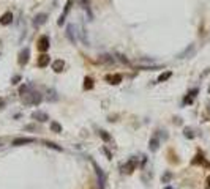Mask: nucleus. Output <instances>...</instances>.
Masks as SVG:
<instances>
[{"mask_svg": "<svg viewBox=\"0 0 210 189\" xmlns=\"http://www.w3.org/2000/svg\"><path fill=\"white\" fill-rule=\"evenodd\" d=\"M171 76H172V73H171V71H166V73H163L160 77H158V82H164V80H168Z\"/></svg>", "mask_w": 210, "mask_h": 189, "instance_id": "obj_20", "label": "nucleus"}, {"mask_svg": "<svg viewBox=\"0 0 210 189\" xmlns=\"http://www.w3.org/2000/svg\"><path fill=\"white\" fill-rule=\"evenodd\" d=\"M84 82H86V84H84V88H93V80L92 79H90V77H86V80H84Z\"/></svg>", "mask_w": 210, "mask_h": 189, "instance_id": "obj_22", "label": "nucleus"}, {"mask_svg": "<svg viewBox=\"0 0 210 189\" xmlns=\"http://www.w3.org/2000/svg\"><path fill=\"white\" fill-rule=\"evenodd\" d=\"M136 167H137V159H130V161H127L123 165H122V172L123 173H131L133 170H136Z\"/></svg>", "mask_w": 210, "mask_h": 189, "instance_id": "obj_4", "label": "nucleus"}, {"mask_svg": "<svg viewBox=\"0 0 210 189\" xmlns=\"http://www.w3.org/2000/svg\"><path fill=\"white\" fill-rule=\"evenodd\" d=\"M158 147H160V140H158L157 136H153L150 139V142H148V148H150V151H157Z\"/></svg>", "mask_w": 210, "mask_h": 189, "instance_id": "obj_14", "label": "nucleus"}, {"mask_svg": "<svg viewBox=\"0 0 210 189\" xmlns=\"http://www.w3.org/2000/svg\"><path fill=\"white\" fill-rule=\"evenodd\" d=\"M46 19H47V14H44V13H40V14H36L35 18H33V25H35V27L43 25V24L46 22Z\"/></svg>", "mask_w": 210, "mask_h": 189, "instance_id": "obj_10", "label": "nucleus"}, {"mask_svg": "<svg viewBox=\"0 0 210 189\" xmlns=\"http://www.w3.org/2000/svg\"><path fill=\"white\" fill-rule=\"evenodd\" d=\"M49 62H51L49 55H46V54H43V55L38 58V62H36V65H38L40 68H46V66L49 65Z\"/></svg>", "mask_w": 210, "mask_h": 189, "instance_id": "obj_12", "label": "nucleus"}, {"mask_svg": "<svg viewBox=\"0 0 210 189\" xmlns=\"http://www.w3.org/2000/svg\"><path fill=\"white\" fill-rule=\"evenodd\" d=\"M29 55H30V49L25 47V49L19 54V63H21V65H25V63L29 62Z\"/></svg>", "mask_w": 210, "mask_h": 189, "instance_id": "obj_11", "label": "nucleus"}, {"mask_svg": "<svg viewBox=\"0 0 210 189\" xmlns=\"http://www.w3.org/2000/svg\"><path fill=\"white\" fill-rule=\"evenodd\" d=\"M46 147H47V148H52V150H57V151H62V147H59V145L52 143V142H46Z\"/></svg>", "mask_w": 210, "mask_h": 189, "instance_id": "obj_23", "label": "nucleus"}, {"mask_svg": "<svg viewBox=\"0 0 210 189\" xmlns=\"http://www.w3.org/2000/svg\"><path fill=\"white\" fill-rule=\"evenodd\" d=\"M47 99H49V101H57V99H59L55 90H49V92H47Z\"/></svg>", "mask_w": 210, "mask_h": 189, "instance_id": "obj_21", "label": "nucleus"}, {"mask_svg": "<svg viewBox=\"0 0 210 189\" xmlns=\"http://www.w3.org/2000/svg\"><path fill=\"white\" fill-rule=\"evenodd\" d=\"M11 21H13V14L10 11H6L5 14L0 18V24H2V25H8V24H11Z\"/></svg>", "mask_w": 210, "mask_h": 189, "instance_id": "obj_15", "label": "nucleus"}, {"mask_svg": "<svg viewBox=\"0 0 210 189\" xmlns=\"http://www.w3.org/2000/svg\"><path fill=\"white\" fill-rule=\"evenodd\" d=\"M19 80H21V76H14V77L11 79V84H18Z\"/></svg>", "mask_w": 210, "mask_h": 189, "instance_id": "obj_29", "label": "nucleus"}, {"mask_svg": "<svg viewBox=\"0 0 210 189\" xmlns=\"http://www.w3.org/2000/svg\"><path fill=\"white\" fill-rule=\"evenodd\" d=\"M171 178H172V175L169 173V172H166V173L163 175V178H161V181H163V183H168V181L171 180Z\"/></svg>", "mask_w": 210, "mask_h": 189, "instance_id": "obj_25", "label": "nucleus"}, {"mask_svg": "<svg viewBox=\"0 0 210 189\" xmlns=\"http://www.w3.org/2000/svg\"><path fill=\"white\" fill-rule=\"evenodd\" d=\"M51 129H52L54 133H62V126H60L57 121H51Z\"/></svg>", "mask_w": 210, "mask_h": 189, "instance_id": "obj_19", "label": "nucleus"}, {"mask_svg": "<svg viewBox=\"0 0 210 189\" xmlns=\"http://www.w3.org/2000/svg\"><path fill=\"white\" fill-rule=\"evenodd\" d=\"M103 151H104V154L107 156V159H111V158H112V154H111V151L107 150V148H103Z\"/></svg>", "mask_w": 210, "mask_h": 189, "instance_id": "obj_27", "label": "nucleus"}, {"mask_svg": "<svg viewBox=\"0 0 210 189\" xmlns=\"http://www.w3.org/2000/svg\"><path fill=\"white\" fill-rule=\"evenodd\" d=\"M166 189H172V188H166Z\"/></svg>", "mask_w": 210, "mask_h": 189, "instance_id": "obj_31", "label": "nucleus"}, {"mask_svg": "<svg viewBox=\"0 0 210 189\" xmlns=\"http://www.w3.org/2000/svg\"><path fill=\"white\" fill-rule=\"evenodd\" d=\"M185 136L189 137V139H193V137H194V134L191 133V129H188V128H187V129H185Z\"/></svg>", "mask_w": 210, "mask_h": 189, "instance_id": "obj_26", "label": "nucleus"}, {"mask_svg": "<svg viewBox=\"0 0 210 189\" xmlns=\"http://www.w3.org/2000/svg\"><path fill=\"white\" fill-rule=\"evenodd\" d=\"M92 164H93L95 172H96V177H98V188L104 189V188H106V173H104V170L96 162H92Z\"/></svg>", "mask_w": 210, "mask_h": 189, "instance_id": "obj_3", "label": "nucleus"}, {"mask_svg": "<svg viewBox=\"0 0 210 189\" xmlns=\"http://www.w3.org/2000/svg\"><path fill=\"white\" fill-rule=\"evenodd\" d=\"M71 3H73V0H68V2H66L65 8H63V14L60 16V19L57 21V24H59V25H63V24H65V18H66V14L70 13V6H71Z\"/></svg>", "mask_w": 210, "mask_h": 189, "instance_id": "obj_9", "label": "nucleus"}, {"mask_svg": "<svg viewBox=\"0 0 210 189\" xmlns=\"http://www.w3.org/2000/svg\"><path fill=\"white\" fill-rule=\"evenodd\" d=\"M106 79L109 80V84H114V85H117V84H120V82H122V76H120V74H114V76H107Z\"/></svg>", "mask_w": 210, "mask_h": 189, "instance_id": "obj_18", "label": "nucleus"}, {"mask_svg": "<svg viewBox=\"0 0 210 189\" xmlns=\"http://www.w3.org/2000/svg\"><path fill=\"white\" fill-rule=\"evenodd\" d=\"M196 94H198V88L191 90V92L188 93V96L183 99V103H185V104H191V103H193V99H194V98H196Z\"/></svg>", "mask_w": 210, "mask_h": 189, "instance_id": "obj_17", "label": "nucleus"}, {"mask_svg": "<svg viewBox=\"0 0 210 189\" xmlns=\"http://www.w3.org/2000/svg\"><path fill=\"white\" fill-rule=\"evenodd\" d=\"M32 118H33V120H38L40 123H46V121L49 120L47 114L46 112H41V110H35V112L32 114Z\"/></svg>", "mask_w": 210, "mask_h": 189, "instance_id": "obj_5", "label": "nucleus"}, {"mask_svg": "<svg viewBox=\"0 0 210 189\" xmlns=\"http://www.w3.org/2000/svg\"><path fill=\"white\" fill-rule=\"evenodd\" d=\"M118 58H120V62H123V63H128V58H127V57H125V55H120V54H118Z\"/></svg>", "mask_w": 210, "mask_h": 189, "instance_id": "obj_28", "label": "nucleus"}, {"mask_svg": "<svg viewBox=\"0 0 210 189\" xmlns=\"http://www.w3.org/2000/svg\"><path fill=\"white\" fill-rule=\"evenodd\" d=\"M43 101V96L38 92H27L22 94V103L27 106H36Z\"/></svg>", "mask_w": 210, "mask_h": 189, "instance_id": "obj_1", "label": "nucleus"}, {"mask_svg": "<svg viewBox=\"0 0 210 189\" xmlns=\"http://www.w3.org/2000/svg\"><path fill=\"white\" fill-rule=\"evenodd\" d=\"M205 189H210V177L207 178V186H205Z\"/></svg>", "mask_w": 210, "mask_h": 189, "instance_id": "obj_30", "label": "nucleus"}, {"mask_svg": "<svg viewBox=\"0 0 210 189\" xmlns=\"http://www.w3.org/2000/svg\"><path fill=\"white\" fill-rule=\"evenodd\" d=\"M73 30H74V25L71 24V25H68V29H66V36H68V39L74 44V43H77V36L73 35Z\"/></svg>", "mask_w": 210, "mask_h": 189, "instance_id": "obj_13", "label": "nucleus"}, {"mask_svg": "<svg viewBox=\"0 0 210 189\" xmlns=\"http://www.w3.org/2000/svg\"><path fill=\"white\" fill-rule=\"evenodd\" d=\"M35 139H32V137H18V139L13 140V145L14 147H21V145H25V143H33Z\"/></svg>", "mask_w": 210, "mask_h": 189, "instance_id": "obj_6", "label": "nucleus"}, {"mask_svg": "<svg viewBox=\"0 0 210 189\" xmlns=\"http://www.w3.org/2000/svg\"><path fill=\"white\" fill-rule=\"evenodd\" d=\"M134 65L139 66L142 69H155V68H161L160 63H157L153 58H147V57H144V58H137L136 62H134Z\"/></svg>", "mask_w": 210, "mask_h": 189, "instance_id": "obj_2", "label": "nucleus"}, {"mask_svg": "<svg viewBox=\"0 0 210 189\" xmlns=\"http://www.w3.org/2000/svg\"><path fill=\"white\" fill-rule=\"evenodd\" d=\"M100 136H101V139H103L104 142H109L111 140V136L106 133V131H100Z\"/></svg>", "mask_w": 210, "mask_h": 189, "instance_id": "obj_24", "label": "nucleus"}, {"mask_svg": "<svg viewBox=\"0 0 210 189\" xmlns=\"http://www.w3.org/2000/svg\"><path fill=\"white\" fill-rule=\"evenodd\" d=\"M63 66H65V62H63V60H55V62L52 63V69L55 71V73H62Z\"/></svg>", "mask_w": 210, "mask_h": 189, "instance_id": "obj_16", "label": "nucleus"}, {"mask_svg": "<svg viewBox=\"0 0 210 189\" xmlns=\"http://www.w3.org/2000/svg\"><path fill=\"white\" fill-rule=\"evenodd\" d=\"M38 49L41 50V52H46V50L49 49V38H47L46 35H43L41 38H40V41H38Z\"/></svg>", "mask_w": 210, "mask_h": 189, "instance_id": "obj_7", "label": "nucleus"}, {"mask_svg": "<svg viewBox=\"0 0 210 189\" xmlns=\"http://www.w3.org/2000/svg\"><path fill=\"white\" fill-rule=\"evenodd\" d=\"M98 62L104 63V65H112V63H116V58L112 55H109V54H103V55L98 57Z\"/></svg>", "mask_w": 210, "mask_h": 189, "instance_id": "obj_8", "label": "nucleus"}]
</instances>
